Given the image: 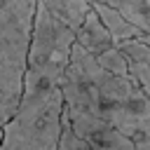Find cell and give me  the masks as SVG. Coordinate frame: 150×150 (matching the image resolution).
<instances>
[{
	"label": "cell",
	"mask_w": 150,
	"mask_h": 150,
	"mask_svg": "<svg viewBox=\"0 0 150 150\" xmlns=\"http://www.w3.org/2000/svg\"><path fill=\"white\" fill-rule=\"evenodd\" d=\"M91 7H94V9L98 12V16L103 19V23H105V28L110 30L115 45H122V42H127V40H136V38L143 35V30H141L134 21H129L122 12H117L115 7L105 5V2H98V0H91Z\"/></svg>",
	"instance_id": "obj_7"
},
{
	"label": "cell",
	"mask_w": 150,
	"mask_h": 150,
	"mask_svg": "<svg viewBox=\"0 0 150 150\" xmlns=\"http://www.w3.org/2000/svg\"><path fill=\"white\" fill-rule=\"evenodd\" d=\"M63 117L68 120L73 131L89 145V150H136L134 138H129L127 134L110 127L105 120L84 108L63 103Z\"/></svg>",
	"instance_id": "obj_5"
},
{
	"label": "cell",
	"mask_w": 150,
	"mask_h": 150,
	"mask_svg": "<svg viewBox=\"0 0 150 150\" xmlns=\"http://www.w3.org/2000/svg\"><path fill=\"white\" fill-rule=\"evenodd\" d=\"M35 7L38 0H0V136L23 96Z\"/></svg>",
	"instance_id": "obj_2"
},
{
	"label": "cell",
	"mask_w": 150,
	"mask_h": 150,
	"mask_svg": "<svg viewBox=\"0 0 150 150\" xmlns=\"http://www.w3.org/2000/svg\"><path fill=\"white\" fill-rule=\"evenodd\" d=\"M131 66V73H134V77L143 84V89L148 91V96H150V70L148 68H143V66H136V63H129Z\"/></svg>",
	"instance_id": "obj_13"
},
{
	"label": "cell",
	"mask_w": 150,
	"mask_h": 150,
	"mask_svg": "<svg viewBox=\"0 0 150 150\" xmlns=\"http://www.w3.org/2000/svg\"><path fill=\"white\" fill-rule=\"evenodd\" d=\"M38 2H42L59 21H63L73 30H77L84 23L87 14L91 12V0H38Z\"/></svg>",
	"instance_id": "obj_8"
},
{
	"label": "cell",
	"mask_w": 150,
	"mask_h": 150,
	"mask_svg": "<svg viewBox=\"0 0 150 150\" xmlns=\"http://www.w3.org/2000/svg\"><path fill=\"white\" fill-rule=\"evenodd\" d=\"M63 134V91H23L19 110L0 136V150H59Z\"/></svg>",
	"instance_id": "obj_4"
},
{
	"label": "cell",
	"mask_w": 150,
	"mask_h": 150,
	"mask_svg": "<svg viewBox=\"0 0 150 150\" xmlns=\"http://www.w3.org/2000/svg\"><path fill=\"white\" fill-rule=\"evenodd\" d=\"M77 45H82L89 54H94V56H98V54H103L105 49H110V47H115V40H112V35H110V30L105 28V23H103V19L98 16V12L91 7V12L87 14V19H84V23L77 28Z\"/></svg>",
	"instance_id": "obj_6"
},
{
	"label": "cell",
	"mask_w": 150,
	"mask_h": 150,
	"mask_svg": "<svg viewBox=\"0 0 150 150\" xmlns=\"http://www.w3.org/2000/svg\"><path fill=\"white\" fill-rule=\"evenodd\" d=\"M75 42H77V30L59 21L42 2H38L33 16L28 59H26L23 91L59 89L66 80V70Z\"/></svg>",
	"instance_id": "obj_3"
},
{
	"label": "cell",
	"mask_w": 150,
	"mask_h": 150,
	"mask_svg": "<svg viewBox=\"0 0 150 150\" xmlns=\"http://www.w3.org/2000/svg\"><path fill=\"white\" fill-rule=\"evenodd\" d=\"M96 61H98L108 73H115V75H131L129 59H127V54L122 52V47H120V45H115V47L105 49L103 54H98V56H96Z\"/></svg>",
	"instance_id": "obj_10"
},
{
	"label": "cell",
	"mask_w": 150,
	"mask_h": 150,
	"mask_svg": "<svg viewBox=\"0 0 150 150\" xmlns=\"http://www.w3.org/2000/svg\"><path fill=\"white\" fill-rule=\"evenodd\" d=\"M63 103L84 108L129 138L150 134V96L131 75L108 73L82 45H73L66 80L61 84Z\"/></svg>",
	"instance_id": "obj_1"
},
{
	"label": "cell",
	"mask_w": 150,
	"mask_h": 150,
	"mask_svg": "<svg viewBox=\"0 0 150 150\" xmlns=\"http://www.w3.org/2000/svg\"><path fill=\"white\" fill-rule=\"evenodd\" d=\"M59 150H89V145L73 131V127L68 124V120L63 117V134H61V143Z\"/></svg>",
	"instance_id": "obj_12"
},
{
	"label": "cell",
	"mask_w": 150,
	"mask_h": 150,
	"mask_svg": "<svg viewBox=\"0 0 150 150\" xmlns=\"http://www.w3.org/2000/svg\"><path fill=\"white\" fill-rule=\"evenodd\" d=\"M117 12H122L129 21H134L143 33H150V0H98Z\"/></svg>",
	"instance_id": "obj_9"
},
{
	"label": "cell",
	"mask_w": 150,
	"mask_h": 150,
	"mask_svg": "<svg viewBox=\"0 0 150 150\" xmlns=\"http://www.w3.org/2000/svg\"><path fill=\"white\" fill-rule=\"evenodd\" d=\"M120 47H122V52L127 54L129 63H136V66H143V68L150 70V45H148L145 40H141V38L127 40V42H122Z\"/></svg>",
	"instance_id": "obj_11"
}]
</instances>
